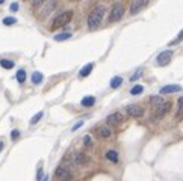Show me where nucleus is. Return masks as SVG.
<instances>
[{
    "label": "nucleus",
    "mask_w": 183,
    "mask_h": 181,
    "mask_svg": "<svg viewBox=\"0 0 183 181\" xmlns=\"http://www.w3.org/2000/svg\"><path fill=\"white\" fill-rule=\"evenodd\" d=\"M17 80L20 83H24V80H26V71L24 69H18L17 71Z\"/></svg>",
    "instance_id": "19"
},
{
    "label": "nucleus",
    "mask_w": 183,
    "mask_h": 181,
    "mask_svg": "<svg viewBox=\"0 0 183 181\" xmlns=\"http://www.w3.org/2000/svg\"><path fill=\"white\" fill-rule=\"evenodd\" d=\"M121 83H123V78L120 77V76H117V77H113L112 80H111V86L112 88H118Z\"/></svg>",
    "instance_id": "21"
},
{
    "label": "nucleus",
    "mask_w": 183,
    "mask_h": 181,
    "mask_svg": "<svg viewBox=\"0 0 183 181\" xmlns=\"http://www.w3.org/2000/svg\"><path fill=\"white\" fill-rule=\"evenodd\" d=\"M182 41H183V30L179 35H177V38H175L174 41H171V43H170V47H171V45H177V44L182 43Z\"/></svg>",
    "instance_id": "25"
},
{
    "label": "nucleus",
    "mask_w": 183,
    "mask_h": 181,
    "mask_svg": "<svg viewBox=\"0 0 183 181\" xmlns=\"http://www.w3.org/2000/svg\"><path fill=\"white\" fill-rule=\"evenodd\" d=\"M74 162L77 164H86L89 162V157H88L85 153H77L76 157H74Z\"/></svg>",
    "instance_id": "12"
},
{
    "label": "nucleus",
    "mask_w": 183,
    "mask_h": 181,
    "mask_svg": "<svg viewBox=\"0 0 183 181\" xmlns=\"http://www.w3.org/2000/svg\"><path fill=\"white\" fill-rule=\"evenodd\" d=\"M55 8H56V3L55 2H45V3H43V6H41V15L43 17L49 15V12Z\"/></svg>",
    "instance_id": "10"
},
{
    "label": "nucleus",
    "mask_w": 183,
    "mask_h": 181,
    "mask_svg": "<svg viewBox=\"0 0 183 181\" xmlns=\"http://www.w3.org/2000/svg\"><path fill=\"white\" fill-rule=\"evenodd\" d=\"M106 158L111 160V162H113V163H117V162H118V153L113 151V149H109V151L106 153Z\"/></svg>",
    "instance_id": "16"
},
{
    "label": "nucleus",
    "mask_w": 183,
    "mask_h": 181,
    "mask_svg": "<svg viewBox=\"0 0 183 181\" xmlns=\"http://www.w3.org/2000/svg\"><path fill=\"white\" fill-rule=\"evenodd\" d=\"M150 101H151V104H153L154 107H159L160 104L164 103V100H162L160 97H151V100H150Z\"/></svg>",
    "instance_id": "23"
},
{
    "label": "nucleus",
    "mask_w": 183,
    "mask_h": 181,
    "mask_svg": "<svg viewBox=\"0 0 183 181\" xmlns=\"http://www.w3.org/2000/svg\"><path fill=\"white\" fill-rule=\"evenodd\" d=\"M170 109H171V103H170V101H164L159 107H156V118H162L164 115L168 113Z\"/></svg>",
    "instance_id": "8"
},
{
    "label": "nucleus",
    "mask_w": 183,
    "mask_h": 181,
    "mask_svg": "<svg viewBox=\"0 0 183 181\" xmlns=\"http://www.w3.org/2000/svg\"><path fill=\"white\" fill-rule=\"evenodd\" d=\"M97 133H98V138H102V139H107L112 133H111V130H109V127H100V128L97 130Z\"/></svg>",
    "instance_id": "13"
},
{
    "label": "nucleus",
    "mask_w": 183,
    "mask_h": 181,
    "mask_svg": "<svg viewBox=\"0 0 183 181\" xmlns=\"http://www.w3.org/2000/svg\"><path fill=\"white\" fill-rule=\"evenodd\" d=\"M141 76H142V69H139V71H136V73H135V74H133V76H132V77H130V80H132V82H135V80H136V78H139Z\"/></svg>",
    "instance_id": "29"
},
{
    "label": "nucleus",
    "mask_w": 183,
    "mask_h": 181,
    "mask_svg": "<svg viewBox=\"0 0 183 181\" xmlns=\"http://www.w3.org/2000/svg\"><path fill=\"white\" fill-rule=\"evenodd\" d=\"M183 113V97L179 98V103H177V116H180Z\"/></svg>",
    "instance_id": "26"
},
{
    "label": "nucleus",
    "mask_w": 183,
    "mask_h": 181,
    "mask_svg": "<svg viewBox=\"0 0 183 181\" xmlns=\"http://www.w3.org/2000/svg\"><path fill=\"white\" fill-rule=\"evenodd\" d=\"M147 3H148V0H133V2H132V5H130V14L132 15L138 14L141 9L147 5Z\"/></svg>",
    "instance_id": "7"
},
{
    "label": "nucleus",
    "mask_w": 183,
    "mask_h": 181,
    "mask_svg": "<svg viewBox=\"0 0 183 181\" xmlns=\"http://www.w3.org/2000/svg\"><path fill=\"white\" fill-rule=\"evenodd\" d=\"M94 103H96V98H94V97H91V95H88V97H83V98H82V106H85V107H91Z\"/></svg>",
    "instance_id": "15"
},
{
    "label": "nucleus",
    "mask_w": 183,
    "mask_h": 181,
    "mask_svg": "<svg viewBox=\"0 0 183 181\" xmlns=\"http://www.w3.org/2000/svg\"><path fill=\"white\" fill-rule=\"evenodd\" d=\"M144 91V88L141 86V85H136V86H133L132 88V91H130V94L132 95H139L141 92Z\"/></svg>",
    "instance_id": "24"
},
{
    "label": "nucleus",
    "mask_w": 183,
    "mask_h": 181,
    "mask_svg": "<svg viewBox=\"0 0 183 181\" xmlns=\"http://www.w3.org/2000/svg\"><path fill=\"white\" fill-rule=\"evenodd\" d=\"M68 38H71V33L70 32H65V33H59L55 36V39L56 41H65V39H68Z\"/></svg>",
    "instance_id": "20"
},
{
    "label": "nucleus",
    "mask_w": 183,
    "mask_h": 181,
    "mask_svg": "<svg viewBox=\"0 0 183 181\" xmlns=\"http://www.w3.org/2000/svg\"><path fill=\"white\" fill-rule=\"evenodd\" d=\"M83 143H85V147H89V145H91V138H89L88 134L83 138Z\"/></svg>",
    "instance_id": "30"
},
{
    "label": "nucleus",
    "mask_w": 183,
    "mask_h": 181,
    "mask_svg": "<svg viewBox=\"0 0 183 181\" xmlns=\"http://www.w3.org/2000/svg\"><path fill=\"white\" fill-rule=\"evenodd\" d=\"M18 138H20V131H18V130H12V133H11V139H12V140H17Z\"/></svg>",
    "instance_id": "28"
},
{
    "label": "nucleus",
    "mask_w": 183,
    "mask_h": 181,
    "mask_svg": "<svg viewBox=\"0 0 183 181\" xmlns=\"http://www.w3.org/2000/svg\"><path fill=\"white\" fill-rule=\"evenodd\" d=\"M126 112L129 113L130 116H133V118H141L144 115V109L141 106H136V104H129L126 107Z\"/></svg>",
    "instance_id": "5"
},
{
    "label": "nucleus",
    "mask_w": 183,
    "mask_h": 181,
    "mask_svg": "<svg viewBox=\"0 0 183 181\" xmlns=\"http://www.w3.org/2000/svg\"><path fill=\"white\" fill-rule=\"evenodd\" d=\"M123 15H124V8H123L121 3H115L113 8L111 9V15H109V21L113 23V21H118L121 20Z\"/></svg>",
    "instance_id": "3"
},
{
    "label": "nucleus",
    "mask_w": 183,
    "mask_h": 181,
    "mask_svg": "<svg viewBox=\"0 0 183 181\" xmlns=\"http://www.w3.org/2000/svg\"><path fill=\"white\" fill-rule=\"evenodd\" d=\"M41 177H43V169H39V171H38V175H36V180L39 181V180H41Z\"/></svg>",
    "instance_id": "33"
},
{
    "label": "nucleus",
    "mask_w": 183,
    "mask_h": 181,
    "mask_svg": "<svg viewBox=\"0 0 183 181\" xmlns=\"http://www.w3.org/2000/svg\"><path fill=\"white\" fill-rule=\"evenodd\" d=\"M71 18H73V11H65L62 14H58L52 21V29H58V27L65 26Z\"/></svg>",
    "instance_id": "2"
},
{
    "label": "nucleus",
    "mask_w": 183,
    "mask_h": 181,
    "mask_svg": "<svg viewBox=\"0 0 183 181\" xmlns=\"http://www.w3.org/2000/svg\"><path fill=\"white\" fill-rule=\"evenodd\" d=\"M56 177L61 181H71L73 180V172L70 171V168H65V166H59L56 169Z\"/></svg>",
    "instance_id": "4"
},
{
    "label": "nucleus",
    "mask_w": 183,
    "mask_h": 181,
    "mask_svg": "<svg viewBox=\"0 0 183 181\" xmlns=\"http://www.w3.org/2000/svg\"><path fill=\"white\" fill-rule=\"evenodd\" d=\"M15 23H17V18H14V17L3 18V24H5V26H11V24H15Z\"/></svg>",
    "instance_id": "22"
},
{
    "label": "nucleus",
    "mask_w": 183,
    "mask_h": 181,
    "mask_svg": "<svg viewBox=\"0 0 183 181\" xmlns=\"http://www.w3.org/2000/svg\"><path fill=\"white\" fill-rule=\"evenodd\" d=\"M105 17V6H96V8L91 11L89 17H88V27L91 30H94L100 26L102 20Z\"/></svg>",
    "instance_id": "1"
},
{
    "label": "nucleus",
    "mask_w": 183,
    "mask_h": 181,
    "mask_svg": "<svg viewBox=\"0 0 183 181\" xmlns=\"http://www.w3.org/2000/svg\"><path fill=\"white\" fill-rule=\"evenodd\" d=\"M43 82V74L39 73V71H35L34 74H32V83L34 85H39Z\"/></svg>",
    "instance_id": "17"
},
{
    "label": "nucleus",
    "mask_w": 183,
    "mask_h": 181,
    "mask_svg": "<svg viewBox=\"0 0 183 181\" xmlns=\"http://www.w3.org/2000/svg\"><path fill=\"white\" fill-rule=\"evenodd\" d=\"M106 121H107V124H118V122H123V121H124V116H123L120 112H115V113H112V115H109Z\"/></svg>",
    "instance_id": "9"
},
{
    "label": "nucleus",
    "mask_w": 183,
    "mask_h": 181,
    "mask_svg": "<svg viewBox=\"0 0 183 181\" xmlns=\"http://www.w3.org/2000/svg\"><path fill=\"white\" fill-rule=\"evenodd\" d=\"M0 65H2L5 69L14 68V62H12V60H9V59H2L0 60Z\"/></svg>",
    "instance_id": "18"
},
{
    "label": "nucleus",
    "mask_w": 183,
    "mask_h": 181,
    "mask_svg": "<svg viewBox=\"0 0 183 181\" xmlns=\"http://www.w3.org/2000/svg\"><path fill=\"white\" fill-rule=\"evenodd\" d=\"M11 11H12V12L18 11V3H12V5H11Z\"/></svg>",
    "instance_id": "31"
},
{
    "label": "nucleus",
    "mask_w": 183,
    "mask_h": 181,
    "mask_svg": "<svg viewBox=\"0 0 183 181\" xmlns=\"http://www.w3.org/2000/svg\"><path fill=\"white\" fill-rule=\"evenodd\" d=\"M43 115H44L43 112H38V113H36V115H35V116H34V118L30 119V124H32V125H35L36 122H38V121L41 119V118H43Z\"/></svg>",
    "instance_id": "27"
},
{
    "label": "nucleus",
    "mask_w": 183,
    "mask_h": 181,
    "mask_svg": "<svg viewBox=\"0 0 183 181\" xmlns=\"http://www.w3.org/2000/svg\"><path fill=\"white\" fill-rule=\"evenodd\" d=\"M82 125H83V122H77V124H76V125H74V127H73V128H71V130H73V131H76V130H77V128H80Z\"/></svg>",
    "instance_id": "32"
},
{
    "label": "nucleus",
    "mask_w": 183,
    "mask_h": 181,
    "mask_svg": "<svg viewBox=\"0 0 183 181\" xmlns=\"http://www.w3.org/2000/svg\"><path fill=\"white\" fill-rule=\"evenodd\" d=\"M179 91H182V86H179V85H168V86H164L160 89V94L162 95L173 94V92H179Z\"/></svg>",
    "instance_id": "11"
},
{
    "label": "nucleus",
    "mask_w": 183,
    "mask_h": 181,
    "mask_svg": "<svg viewBox=\"0 0 183 181\" xmlns=\"http://www.w3.org/2000/svg\"><path fill=\"white\" fill-rule=\"evenodd\" d=\"M2 149H3V142L0 140V153H2Z\"/></svg>",
    "instance_id": "34"
},
{
    "label": "nucleus",
    "mask_w": 183,
    "mask_h": 181,
    "mask_svg": "<svg viewBox=\"0 0 183 181\" xmlns=\"http://www.w3.org/2000/svg\"><path fill=\"white\" fill-rule=\"evenodd\" d=\"M92 68H94V63H88V65H85L83 68L80 69V77H86V76H89V73L92 71Z\"/></svg>",
    "instance_id": "14"
},
{
    "label": "nucleus",
    "mask_w": 183,
    "mask_h": 181,
    "mask_svg": "<svg viewBox=\"0 0 183 181\" xmlns=\"http://www.w3.org/2000/svg\"><path fill=\"white\" fill-rule=\"evenodd\" d=\"M171 58H173V50H165V52H162L157 56V63L165 67V65H168L171 62Z\"/></svg>",
    "instance_id": "6"
},
{
    "label": "nucleus",
    "mask_w": 183,
    "mask_h": 181,
    "mask_svg": "<svg viewBox=\"0 0 183 181\" xmlns=\"http://www.w3.org/2000/svg\"><path fill=\"white\" fill-rule=\"evenodd\" d=\"M43 181H49V177L45 175V177H44V180H43Z\"/></svg>",
    "instance_id": "35"
}]
</instances>
